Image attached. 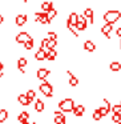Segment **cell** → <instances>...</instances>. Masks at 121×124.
<instances>
[{
  "label": "cell",
  "mask_w": 121,
  "mask_h": 124,
  "mask_svg": "<svg viewBox=\"0 0 121 124\" xmlns=\"http://www.w3.org/2000/svg\"><path fill=\"white\" fill-rule=\"evenodd\" d=\"M75 100L71 97H65V99L60 100L59 101V108L61 112H72L75 109Z\"/></svg>",
  "instance_id": "obj_1"
},
{
  "label": "cell",
  "mask_w": 121,
  "mask_h": 124,
  "mask_svg": "<svg viewBox=\"0 0 121 124\" xmlns=\"http://www.w3.org/2000/svg\"><path fill=\"white\" fill-rule=\"evenodd\" d=\"M102 17H104V20H105V24H112L113 25L121 17V12L120 11H114V9H112V11H107Z\"/></svg>",
  "instance_id": "obj_2"
},
{
  "label": "cell",
  "mask_w": 121,
  "mask_h": 124,
  "mask_svg": "<svg viewBox=\"0 0 121 124\" xmlns=\"http://www.w3.org/2000/svg\"><path fill=\"white\" fill-rule=\"evenodd\" d=\"M39 89H40V91L43 92V93L47 97H51V96H52V93H53V87H52V84L47 83V81L41 83V85L39 87Z\"/></svg>",
  "instance_id": "obj_3"
},
{
  "label": "cell",
  "mask_w": 121,
  "mask_h": 124,
  "mask_svg": "<svg viewBox=\"0 0 121 124\" xmlns=\"http://www.w3.org/2000/svg\"><path fill=\"white\" fill-rule=\"evenodd\" d=\"M36 22L41 23V24H48L52 20L48 17V14H47V12H36Z\"/></svg>",
  "instance_id": "obj_4"
},
{
  "label": "cell",
  "mask_w": 121,
  "mask_h": 124,
  "mask_svg": "<svg viewBox=\"0 0 121 124\" xmlns=\"http://www.w3.org/2000/svg\"><path fill=\"white\" fill-rule=\"evenodd\" d=\"M86 28V17L84 15H78V22L76 24V30L77 31H84Z\"/></svg>",
  "instance_id": "obj_5"
},
{
  "label": "cell",
  "mask_w": 121,
  "mask_h": 124,
  "mask_svg": "<svg viewBox=\"0 0 121 124\" xmlns=\"http://www.w3.org/2000/svg\"><path fill=\"white\" fill-rule=\"evenodd\" d=\"M65 116L63 115L61 111H56L55 112V123L56 124H65Z\"/></svg>",
  "instance_id": "obj_6"
},
{
  "label": "cell",
  "mask_w": 121,
  "mask_h": 124,
  "mask_svg": "<svg viewBox=\"0 0 121 124\" xmlns=\"http://www.w3.org/2000/svg\"><path fill=\"white\" fill-rule=\"evenodd\" d=\"M28 39H31V36L28 35L27 32H20V33H17V35H16V41H17V43L25 44V41H27Z\"/></svg>",
  "instance_id": "obj_7"
},
{
  "label": "cell",
  "mask_w": 121,
  "mask_h": 124,
  "mask_svg": "<svg viewBox=\"0 0 121 124\" xmlns=\"http://www.w3.org/2000/svg\"><path fill=\"white\" fill-rule=\"evenodd\" d=\"M112 30H113V25H112V24H104V25L101 27L102 35H105L107 38H109V36H110V32H112Z\"/></svg>",
  "instance_id": "obj_8"
},
{
  "label": "cell",
  "mask_w": 121,
  "mask_h": 124,
  "mask_svg": "<svg viewBox=\"0 0 121 124\" xmlns=\"http://www.w3.org/2000/svg\"><path fill=\"white\" fill-rule=\"evenodd\" d=\"M84 49H86L88 52H93L94 49H96V44L92 40H86L85 43H84Z\"/></svg>",
  "instance_id": "obj_9"
},
{
  "label": "cell",
  "mask_w": 121,
  "mask_h": 124,
  "mask_svg": "<svg viewBox=\"0 0 121 124\" xmlns=\"http://www.w3.org/2000/svg\"><path fill=\"white\" fill-rule=\"evenodd\" d=\"M49 71L45 70V68H40V70H37V78L40 79V80H44V79H47V76L49 75Z\"/></svg>",
  "instance_id": "obj_10"
},
{
  "label": "cell",
  "mask_w": 121,
  "mask_h": 124,
  "mask_svg": "<svg viewBox=\"0 0 121 124\" xmlns=\"http://www.w3.org/2000/svg\"><path fill=\"white\" fill-rule=\"evenodd\" d=\"M17 100H19V103H20V104H23V105H29L31 104V100L27 97V95H21V93H20L19 96H17Z\"/></svg>",
  "instance_id": "obj_11"
},
{
  "label": "cell",
  "mask_w": 121,
  "mask_h": 124,
  "mask_svg": "<svg viewBox=\"0 0 121 124\" xmlns=\"http://www.w3.org/2000/svg\"><path fill=\"white\" fill-rule=\"evenodd\" d=\"M35 57H36L37 60H44V59H47V52H45V49L39 48V51L35 54Z\"/></svg>",
  "instance_id": "obj_12"
},
{
  "label": "cell",
  "mask_w": 121,
  "mask_h": 124,
  "mask_svg": "<svg viewBox=\"0 0 121 124\" xmlns=\"http://www.w3.org/2000/svg\"><path fill=\"white\" fill-rule=\"evenodd\" d=\"M77 22H78V14H76V12H71L69 19H68V23L76 25V24H77Z\"/></svg>",
  "instance_id": "obj_13"
},
{
  "label": "cell",
  "mask_w": 121,
  "mask_h": 124,
  "mask_svg": "<svg viewBox=\"0 0 121 124\" xmlns=\"http://www.w3.org/2000/svg\"><path fill=\"white\" fill-rule=\"evenodd\" d=\"M25 22H27V15L24 14H20L16 16V24L17 25H24Z\"/></svg>",
  "instance_id": "obj_14"
},
{
  "label": "cell",
  "mask_w": 121,
  "mask_h": 124,
  "mask_svg": "<svg viewBox=\"0 0 121 124\" xmlns=\"http://www.w3.org/2000/svg\"><path fill=\"white\" fill-rule=\"evenodd\" d=\"M67 73H68V76H69V84L71 85H77L78 84V79L76 78V76H73V73L71 72V71H67Z\"/></svg>",
  "instance_id": "obj_15"
},
{
  "label": "cell",
  "mask_w": 121,
  "mask_h": 124,
  "mask_svg": "<svg viewBox=\"0 0 121 124\" xmlns=\"http://www.w3.org/2000/svg\"><path fill=\"white\" fill-rule=\"evenodd\" d=\"M41 8H43V12H49L53 8V3H52V1H44V3L41 4Z\"/></svg>",
  "instance_id": "obj_16"
},
{
  "label": "cell",
  "mask_w": 121,
  "mask_h": 124,
  "mask_svg": "<svg viewBox=\"0 0 121 124\" xmlns=\"http://www.w3.org/2000/svg\"><path fill=\"white\" fill-rule=\"evenodd\" d=\"M84 112H85V108H84V105H76L75 109H73V113H75L76 116H83Z\"/></svg>",
  "instance_id": "obj_17"
},
{
  "label": "cell",
  "mask_w": 121,
  "mask_h": 124,
  "mask_svg": "<svg viewBox=\"0 0 121 124\" xmlns=\"http://www.w3.org/2000/svg\"><path fill=\"white\" fill-rule=\"evenodd\" d=\"M84 16L89 19V23H94L93 22V9L92 8H86L85 11H84Z\"/></svg>",
  "instance_id": "obj_18"
},
{
  "label": "cell",
  "mask_w": 121,
  "mask_h": 124,
  "mask_svg": "<svg viewBox=\"0 0 121 124\" xmlns=\"http://www.w3.org/2000/svg\"><path fill=\"white\" fill-rule=\"evenodd\" d=\"M28 117H29V113L24 111V112H20V115L17 116V120L20 123H24V121H28Z\"/></svg>",
  "instance_id": "obj_19"
},
{
  "label": "cell",
  "mask_w": 121,
  "mask_h": 124,
  "mask_svg": "<svg viewBox=\"0 0 121 124\" xmlns=\"http://www.w3.org/2000/svg\"><path fill=\"white\" fill-rule=\"evenodd\" d=\"M35 108L37 112H41V111L44 109V101L41 99H37L36 100V104H35Z\"/></svg>",
  "instance_id": "obj_20"
},
{
  "label": "cell",
  "mask_w": 121,
  "mask_h": 124,
  "mask_svg": "<svg viewBox=\"0 0 121 124\" xmlns=\"http://www.w3.org/2000/svg\"><path fill=\"white\" fill-rule=\"evenodd\" d=\"M25 65H27V59H25V57H20V59L17 60V68H19V71L24 70Z\"/></svg>",
  "instance_id": "obj_21"
},
{
  "label": "cell",
  "mask_w": 121,
  "mask_h": 124,
  "mask_svg": "<svg viewBox=\"0 0 121 124\" xmlns=\"http://www.w3.org/2000/svg\"><path fill=\"white\" fill-rule=\"evenodd\" d=\"M7 117H8V111L7 109H0V123H4V121L7 120Z\"/></svg>",
  "instance_id": "obj_22"
},
{
  "label": "cell",
  "mask_w": 121,
  "mask_h": 124,
  "mask_svg": "<svg viewBox=\"0 0 121 124\" xmlns=\"http://www.w3.org/2000/svg\"><path fill=\"white\" fill-rule=\"evenodd\" d=\"M56 56H57V52L55 51V49H49V51L47 52V59L51 60V62L56 59Z\"/></svg>",
  "instance_id": "obj_23"
},
{
  "label": "cell",
  "mask_w": 121,
  "mask_h": 124,
  "mask_svg": "<svg viewBox=\"0 0 121 124\" xmlns=\"http://www.w3.org/2000/svg\"><path fill=\"white\" fill-rule=\"evenodd\" d=\"M67 27H68V30H69L71 32H72L73 35L77 38V36H78V32H77V30H76V25H73V24H71V23L67 22Z\"/></svg>",
  "instance_id": "obj_24"
},
{
  "label": "cell",
  "mask_w": 121,
  "mask_h": 124,
  "mask_svg": "<svg viewBox=\"0 0 121 124\" xmlns=\"http://www.w3.org/2000/svg\"><path fill=\"white\" fill-rule=\"evenodd\" d=\"M110 70L112 71H120L121 70V64L118 62H112L110 63Z\"/></svg>",
  "instance_id": "obj_25"
},
{
  "label": "cell",
  "mask_w": 121,
  "mask_h": 124,
  "mask_svg": "<svg viewBox=\"0 0 121 124\" xmlns=\"http://www.w3.org/2000/svg\"><path fill=\"white\" fill-rule=\"evenodd\" d=\"M25 95H27V97L31 100V101H32V100L35 99V96H36V92L33 91V89H28V91H27V93H25Z\"/></svg>",
  "instance_id": "obj_26"
},
{
  "label": "cell",
  "mask_w": 121,
  "mask_h": 124,
  "mask_svg": "<svg viewBox=\"0 0 121 124\" xmlns=\"http://www.w3.org/2000/svg\"><path fill=\"white\" fill-rule=\"evenodd\" d=\"M24 47H25V48H27V49H32V48H33V38L28 39V40L25 41Z\"/></svg>",
  "instance_id": "obj_27"
},
{
  "label": "cell",
  "mask_w": 121,
  "mask_h": 124,
  "mask_svg": "<svg viewBox=\"0 0 121 124\" xmlns=\"http://www.w3.org/2000/svg\"><path fill=\"white\" fill-rule=\"evenodd\" d=\"M112 111H113V113H120L121 112V101L118 103V104H114L112 107Z\"/></svg>",
  "instance_id": "obj_28"
},
{
  "label": "cell",
  "mask_w": 121,
  "mask_h": 124,
  "mask_svg": "<svg viewBox=\"0 0 121 124\" xmlns=\"http://www.w3.org/2000/svg\"><path fill=\"white\" fill-rule=\"evenodd\" d=\"M48 44H49V38L43 39V40H41V46H40V48H43V49L48 48Z\"/></svg>",
  "instance_id": "obj_29"
},
{
  "label": "cell",
  "mask_w": 121,
  "mask_h": 124,
  "mask_svg": "<svg viewBox=\"0 0 121 124\" xmlns=\"http://www.w3.org/2000/svg\"><path fill=\"white\" fill-rule=\"evenodd\" d=\"M109 109H110V108H108V107H101V108H99V111H100V113H101V116H102V117L108 115Z\"/></svg>",
  "instance_id": "obj_30"
},
{
  "label": "cell",
  "mask_w": 121,
  "mask_h": 124,
  "mask_svg": "<svg viewBox=\"0 0 121 124\" xmlns=\"http://www.w3.org/2000/svg\"><path fill=\"white\" fill-rule=\"evenodd\" d=\"M112 120L114 121L116 124L121 123V115H120V113H113V117H112Z\"/></svg>",
  "instance_id": "obj_31"
},
{
  "label": "cell",
  "mask_w": 121,
  "mask_h": 124,
  "mask_svg": "<svg viewBox=\"0 0 121 124\" xmlns=\"http://www.w3.org/2000/svg\"><path fill=\"white\" fill-rule=\"evenodd\" d=\"M92 117H93L94 120H100V119H101L102 116H101V113H100V111H99V109H96V111L93 112V115H92Z\"/></svg>",
  "instance_id": "obj_32"
},
{
  "label": "cell",
  "mask_w": 121,
  "mask_h": 124,
  "mask_svg": "<svg viewBox=\"0 0 121 124\" xmlns=\"http://www.w3.org/2000/svg\"><path fill=\"white\" fill-rule=\"evenodd\" d=\"M47 14H48V17H49V19H53V17L55 16H56V15H57V11H56V9H55V8H52L51 9V11H49V12H47Z\"/></svg>",
  "instance_id": "obj_33"
},
{
  "label": "cell",
  "mask_w": 121,
  "mask_h": 124,
  "mask_svg": "<svg viewBox=\"0 0 121 124\" xmlns=\"http://www.w3.org/2000/svg\"><path fill=\"white\" fill-rule=\"evenodd\" d=\"M57 41L56 40H51L49 39V44H48V49H55V47H56Z\"/></svg>",
  "instance_id": "obj_34"
},
{
  "label": "cell",
  "mask_w": 121,
  "mask_h": 124,
  "mask_svg": "<svg viewBox=\"0 0 121 124\" xmlns=\"http://www.w3.org/2000/svg\"><path fill=\"white\" fill-rule=\"evenodd\" d=\"M48 36H49V39H51V40H56L57 39V35H56V32H48Z\"/></svg>",
  "instance_id": "obj_35"
},
{
  "label": "cell",
  "mask_w": 121,
  "mask_h": 124,
  "mask_svg": "<svg viewBox=\"0 0 121 124\" xmlns=\"http://www.w3.org/2000/svg\"><path fill=\"white\" fill-rule=\"evenodd\" d=\"M116 33H117V35L121 38V28H117V31H116Z\"/></svg>",
  "instance_id": "obj_36"
},
{
  "label": "cell",
  "mask_w": 121,
  "mask_h": 124,
  "mask_svg": "<svg viewBox=\"0 0 121 124\" xmlns=\"http://www.w3.org/2000/svg\"><path fill=\"white\" fill-rule=\"evenodd\" d=\"M20 124H35V123H33V121H31V123L29 121H24V123H20Z\"/></svg>",
  "instance_id": "obj_37"
},
{
  "label": "cell",
  "mask_w": 121,
  "mask_h": 124,
  "mask_svg": "<svg viewBox=\"0 0 121 124\" xmlns=\"http://www.w3.org/2000/svg\"><path fill=\"white\" fill-rule=\"evenodd\" d=\"M1 71H3V63L0 62V72H1Z\"/></svg>",
  "instance_id": "obj_38"
},
{
  "label": "cell",
  "mask_w": 121,
  "mask_h": 124,
  "mask_svg": "<svg viewBox=\"0 0 121 124\" xmlns=\"http://www.w3.org/2000/svg\"><path fill=\"white\" fill-rule=\"evenodd\" d=\"M1 23H3V16L0 15V24H1Z\"/></svg>",
  "instance_id": "obj_39"
},
{
  "label": "cell",
  "mask_w": 121,
  "mask_h": 124,
  "mask_svg": "<svg viewBox=\"0 0 121 124\" xmlns=\"http://www.w3.org/2000/svg\"><path fill=\"white\" fill-rule=\"evenodd\" d=\"M1 76H3V72H0V78H1Z\"/></svg>",
  "instance_id": "obj_40"
},
{
  "label": "cell",
  "mask_w": 121,
  "mask_h": 124,
  "mask_svg": "<svg viewBox=\"0 0 121 124\" xmlns=\"http://www.w3.org/2000/svg\"><path fill=\"white\" fill-rule=\"evenodd\" d=\"M120 44H121V40H120Z\"/></svg>",
  "instance_id": "obj_41"
},
{
  "label": "cell",
  "mask_w": 121,
  "mask_h": 124,
  "mask_svg": "<svg viewBox=\"0 0 121 124\" xmlns=\"http://www.w3.org/2000/svg\"><path fill=\"white\" fill-rule=\"evenodd\" d=\"M118 124H121V123H118Z\"/></svg>",
  "instance_id": "obj_42"
}]
</instances>
